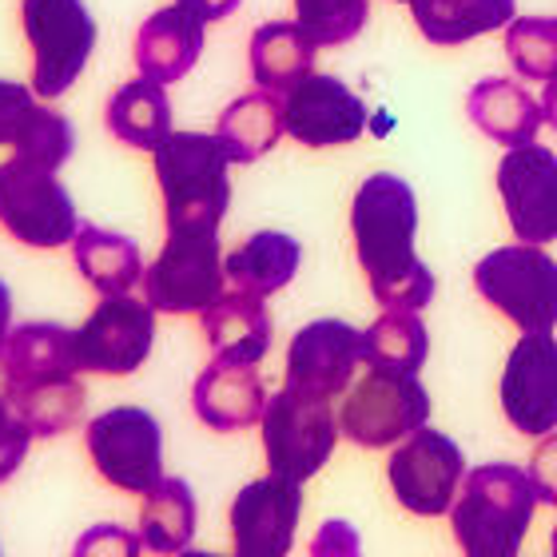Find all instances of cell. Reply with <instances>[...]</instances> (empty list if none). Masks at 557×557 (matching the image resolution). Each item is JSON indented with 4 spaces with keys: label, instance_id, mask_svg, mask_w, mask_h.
<instances>
[{
    "label": "cell",
    "instance_id": "1f68e13d",
    "mask_svg": "<svg viewBox=\"0 0 557 557\" xmlns=\"http://www.w3.org/2000/svg\"><path fill=\"white\" fill-rule=\"evenodd\" d=\"M12 407L21 410V418L33 426L36 438H57L64 430H72L84 418V383L76 374L52 379L40 386H24V391H9Z\"/></svg>",
    "mask_w": 557,
    "mask_h": 557
},
{
    "label": "cell",
    "instance_id": "e0dca14e",
    "mask_svg": "<svg viewBox=\"0 0 557 557\" xmlns=\"http://www.w3.org/2000/svg\"><path fill=\"white\" fill-rule=\"evenodd\" d=\"M362 362V331L343 319H314L290 338L287 383L311 395H343Z\"/></svg>",
    "mask_w": 557,
    "mask_h": 557
},
{
    "label": "cell",
    "instance_id": "3957f363",
    "mask_svg": "<svg viewBox=\"0 0 557 557\" xmlns=\"http://www.w3.org/2000/svg\"><path fill=\"white\" fill-rule=\"evenodd\" d=\"M151 156L168 227H220L232 203V156L223 139L208 132H172Z\"/></svg>",
    "mask_w": 557,
    "mask_h": 557
},
{
    "label": "cell",
    "instance_id": "836d02e7",
    "mask_svg": "<svg viewBox=\"0 0 557 557\" xmlns=\"http://www.w3.org/2000/svg\"><path fill=\"white\" fill-rule=\"evenodd\" d=\"M367 0H295V21L314 36L319 48L347 45L367 28Z\"/></svg>",
    "mask_w": 557,
    "mask_h": 557
},
{
    "label": "cell",
    "instance_id": "ab89813d",
    "mask_svg": "<svg viewBox=\"0 0 557 557\" xmlns=\"http://www.w3.org/2000/svg\"><path fill=\"white\" fill-rule=\"evenodd\" d=\"M9 335H12V290H9V283L0 278V355H4Z\"/></svg>",
    "mask_w": 557,
    "mask_h": 557
},
{
    "label": "cell",
    "instance_id": "7bdbcfd3",
    "mask_svg": "<svg viewBox=\"0 0 557 557\" xmlns=\"http://www.w3.org/2000/svg\"><path fill=\"white\" fill-rule=\"evenodd\" d=\"M407 4H410V0H407Z\"/></svg>",
    "mask_w": 557,
    "mask_h": 557
},
{
    "label": "cell",
    "instance_id": "603a6c76",
    "mask_svg": "<svg viewBox=\"0 0 557 557\" xmlns=\"http://www.w3.org/2000/svg\"><path fill=\"white\" fill-rule=\"evenodd\" d=\"M76 371V355H72V331L60 323H24L16 326L4 343L0 355V383L4 391H24V386H40Z\"/></svg>",
    "mask_w": 557,
    "mask_h": 557
},
{
    "label": "cell",
    "instance_id": "7a4b0ae2",
    "mask_svg": "<svg viewBox=\"0 0 557 557\" xmlns=\"http://www.w3.org/2000/svg\"><path fill=\"white\" fill-rule=\"evenodd\" d=\"M414 232L418 199L407 180L391 172L367 175L350 203V235L359 268L371 278V295H383L398 275L422 263L414 251Z\"/></svg>",
    "mask_w": 557,
    "mask_h": 557
},
{
    "label": "cell",
    "instance_id": "d6a6232c",
    "mask_svg": "<svg viewBox=\"0 0 557 557\" xmlns=\"http://www.w3.org/2000/svg\"><path fill=\"white\" fill-rule=\"evenodd\" d=\"M506 57L522 81L557 76V21L546 16H513L506 24Z\"/></svg>",
    "mask_w": 557,
    "mask_h": 557
},
{
    "label": "cell",
    "instance_id": "7402d4cb",
    "mask_svg": "<svg viewBox=\"0 0 557 557\" xmlns=\"http://www.w3.org/2000/svg\"><path fill=\"white\" fill-rule=\"evenodd\" d=\"M203 338L223 362H263L271 350V314L263 295L251 290H223L203 311Z\"/></svg>",
    "mask_w": 557,
    "mask_h": 557
},
{
    "label": "cell",
    "instance_id": "9c48e42d",
    "mask_svg": "<svg viewBox=\"0 0 557 557\" xmlns=\"http://www.w3.org/2000/svg\"><path fill=\"white\" fill-rule=\"evenodd\" d=\"M24 36L33 48V92L60 100L81 81L96 48V21L84 0H24Z\"/></svg>",
    "mask_w": 557,
    "mask_h": 557
},
{
    "label": "cell",
    "instance_id": "8d00e7d4",
    "mask_svg": "<svg viewBox=\"0 0 557 557\" xmlns=\"http://www.w3.org/2000/svg\"><path fill=\"white\" fill-rule=\"evenodd\" d=\"M314 557H355L359 554V534L350 522H323V530L311 542Z\"/></svg>",
    "mask_w": 557,
    "mask_h": 557
},
{
    "label": "cell",
    "instance_id": "ffe728a7",
    "mask_svg": "<svg viewBox=\"0 0 557 557\" xmlns=\"http://www.w3.org/2000/svg\"><path fill=\"white\" fill-rule=\"evenodd\" d=\"M203 52V21L180 0L151 12L136 33V69L144 81L175 84L196 69Z\"/></svg>",
    "mask_w": 557,
    "mask_h": 557
},
{
    "label": "cell",
    "instance_id": "d4e9b609",
    "mask_svg": "<svg viewBox=\"0 0 557 557\" xmlns=\"http://www.w3.org/2000/svg\"><path fill=\"white\" fill-rule=\"evenodd\" d=\"M72 259H76L84 283L100 295H128L136 283H144V256H139L136 239L120 232L81 223V232L72 239Z\"/></svg>",
    "mask_w": 557,
    "mask_h": 557
},
{
    "label": "cell",
    "instance_id": "44dd1931",
    "mask_svg": "<svg viewBox=\"0 0 557 557\" xmlns=\"http://www.w3.org/2000/svg\"><path fill=\"white\" fill-rule=\"evenodd\" d=\"M466 116L482 136H490L502 148H522V144H534L542 124H546V112H542V100L525 92V84L518 81H502V76H490V81H478L470 92H466Z\"/></svg>",
    "mask_w": 557,
    "mask_h": 557
},
{
    "label": "cell",
    "instance_id": "5bb4252c",
    "mask_svg": "<svg viewBox=\"0 0 557 557\" xmlns=\"http://www.w3.org/2000/svg\"><path fill=\"white\" fill-rule=\"evenodd\" d=\"M498 191L518 244L557 239V156L542 144L510 148L498 163Z\"/></svg>",
    "mask_w": 557,
    "mask_h": 557
},
{
    "label": "cell",
    "instance_id": "ac0fdd59",
    "mask_svg": "<svg viewBox=\"0 0 557 557\" xmlns=\"http://www.w3.org/2000/svg\"><path fill=\"white\" fill-rule=\"evenodd\" d=\"M0 148H16L28 160L60 168L76 148V132L69 116L40 104L33 88L0 81Z\"/></svg>",
    "mask_w": 557,
    "mask_h": 557
},
{
    "label": "cell",
    "instance_id": "5b68a950",
    "mask_svg": "<svg viewBox=\"0 0 557 557\" xmlns=\"http://www.w3.org/2000/svg\"><path fill=\"white\" fill-rule=\"evenodd\" d=\"M263 454H268L271 474L307 482L331 462L338 442V422L331 410V398L311 395L302 386H283L268 398L263 410Z\"/></svg>",
    "mask_w": 557,
    "mask_h": 557
},
{
    "label": "cell",
    "instance_id": "e575fe53",
    "mask_svg": "<svg viewBox=\"0 0 557 557\" xmlns=\"http://www.w3.org/2000/svg\"><path fill=\"white\" fill-rule=\"evenodd\" d=\"M33 438H36L33 426L21 418V410L12 407L9 391H4V383H0V482H9V478L21 470Z\"/></svg>",
    "mask_w": 557,
    "mask_h": 557
},
{
    "label": "cell",
    "instance_id": "4fadbf2b",
    "mask_svg": "<svg viewBox=\"0 0 557 557\" xmlns=\"http://www.w3.org/2000/svg\"><path fill=\"white\" fill-rule=\"evenodd\" d=\"M502 414L525 438L557 430V338L549 331H522L502 371Z\"/></svg>",
    "mask_w": 557,
    "mask_h": 557
},
{
    "label": "cell",
    "instance_id": "ba28073f",
    "mask_svg": "<svg viewBox=\"0 0 557 557\" xmlns=\"http://www.w3.org/2000/svg\"><path fill=\"white\" fill-rule=\"evenodd\" d=\"M430 422V395L410 371L371 367L350 386L338 410V430L362 450H386Z\"/></svg>",
    "mask_w": 557,
    "mask_h": 557
},
{
    "label": "cell",
    "instance_id": "7c38bea8",
    "mask_svg": "<svg viewBox=\"0 0 557 557\" xmlns=\"http://www.w3.org/2000/svg\"><path fill=\"white\" fill-rule=\"evenodd\" d=\"M88 454L104 482L148 494L163 478V430L144 407H112L88 422Z\"/></svg>",
    "mask_w": 557,
    "mask_h": 557
},
{
    "label": "cell",
    "instance_id": "277c9868",
    "mask_svg": "<svg viewBox=\"0 0 557 557\" xmlns=\"http://www.w3.org/2000/svg\"><path fill=\"white\" fill-rule=\"evenodd\" d=\"M0 227L28 247H64L81 232V215L69 187L48 168L28 156H12L0 163Z\"/></svg>",
    "mask_w": 557,
    "mask_h": 557
},
{
    "label": "cell",
    "instance_id": "4dcf8cb0",
    "mask_svg": "<svg viewBox=\"0 0 557 557\" xmlns=\"http://www.w3.org/2000/svg\"><path fill=\"white\" fill-rule=\"evenodd\" d=\"M430 335L418 311H386L362 331V362L386 367V371L418 374L426 367Z\"/></svg>",
    "mask_w": 557,
    "mask_h": 557
},
{
    "label": "cell",
    "instance_id": "30bf717a",
    "mask_svg": "<svg viewBox=\"0 0 557 557\" xmlns=\"http://www.w3.org/2000/svg\"><path fill=\"white\" fill-rule=\"evenodd\" d=\"M386 478L395 490L398 506L418 518H442L450 513L466 478L462 446L442 430L418 426L398 442V450L386 462Z\"/></svg>",
    "mask_w": 557,
    "mask_h": 557
},
{
    "label": "cell",
    "instance_id": "b9f144b4",
    "mask_svg": "<svg viewBox=\"0 0 557 557\" xmlns=\"http://www.w3.org/2000/svg\"><path fill=\"white\" fill-rule=\"evenodd\" d=\"M549 546H554V554H557V525H554V537H549Z\"/></svg>",
    "mask_w": 557,
    "mask_h": 557
},
{
    "label": "cell",
    "instance_id": "52a82bcc",
    "mask_svg": "<svg viewBox=\"0 0 557 557\" xmlns=\"http://www.w3.org/2000/svg\"><path fill=\"white\" fill-rule=\"evenodd\" d=\"M474 287L518 331L557 326V259L537 244L494 247L486 259H478Z\"/></svg>",
    "mask_w": 557,
    "mask_h": 557
},
{
    "label": "cell",
    "instance_id": "d6986e66",
    "mask_svg": "<svg viewBox=\"0 0 557 557\" xmlns=\"http://www.w3.org/2000/svg\"><path fill=\"white\" fill-rule=\"evenodd\" d=\"M191 407L208 430H247L268 410V386L259 379L256 362L215 359L191 386Z\"/></svg>",
    "mask_w": 557,
    "mask_h": 557
},
{
    "label": "cell",
    "instance_id": "2e32d148",
    "mask_svg": "<svg viewBox=\"0 0 557 557\" xmlns=\"http://www.w3.org/2000/svg\"><path fill=\"white\" fill-rule=\"evenodd\" d=\"M302 482L268 474L247 482L232 502V546L239 557H283L295 546Z\"/></svg>",
    "mask_w": 557,
    "mask_h": 557
},
{
    "label": "cell",
    "instance_id": "60d3db41",
    "mask_svg": "<svg viewBox=\"0 0 557 557\" xmlns=\"http://www.w3.org/2000/svg\"><path fill=\"white\" fill-rule=\"evenodd\" d=\"M542 112H546V124L557 132V76L546 81V92H542Z\"/></svg>",
    "mask_w": 557,
    "mask_h": 557
},
{
    "label": "cell",
    "instance_id": "8992f818",
    "mask_svg": "<svg viewBox=\"0 0 557 557\" xmlns=\"http://www.w3.org/2000/svg\"><path fill=\"white\" fill-rule=\"evenodd\" d=\"M220 227H168V244L144 268V299L163 314H203L223 295Z\"/></svg>",
    "mask_w": 557,
    "mask_h": 557
},
{
    "label": "cell",
    "instance_id": "4316f807",
    "mask_svg": "<svg viewBox=\"0 0 557 557\" xmlns=\"http://www.w3.org/2000/svg\"><path fill=\"white\" fill-rule=\"evenodd\" d=\"M283 132H287V124H283V96L256 88V92L239 96V100L223 108L215 136L223 139L232 163H256L259 156H268L275 148Z\"/></svg>",
    "mask_w": 557,
    "mask_h": 557
},
{
    "label": "cell",
    "instance_id": "74e56055",
    "mask_svg": "<svg viewBox=\"0 0 557 557\" xmlns=\"http://www.w3.org/2000/svg\"><path fill=\"white\" fill-rule=\"evenodd\" d=\"M139 546H144L139 534H124V530H116V525H96L92 534H84L81 542H76V554H112V549H120V554H136Z\"/></svg>",
    "mask_w": 557,
    "mask_h": 557
},
{
    "label": "cell",
    "instance_id": "9a60e30c",
    "mask_svg": "<svg viewBox=\"0 0 557 557\" xmlns=\"http://www.w3.org/2000/svg\"><path fill=\"white\" fill-rule=\"evenodd\" d=\"M283 124L302 148H343L367 132V104L343 81L311 72L283 92Z\"/></svg>",
    "mask_w": 557,
    "mask_h": 557
},
{
    "label": "cell",
    "instance_id": "83f0119b",
    "mask_svg": "<svg viewBox=\"0 0 557 557\" xmlns=\"http://www.w3.org/2000/svg\"><path fill=\"white\" fill-rule=\"evenodd\" d=\"M299 263V239H290L287 232H256L223 259V271L232 278V287L251 290V295H275L295 278Z\"/></svg>",
    "mask_w": 557,
    "mask_h": 557
},
{
    "label": "cell",
    "instance_id": "f35d334b",
    "mask_svg": "<svg viewBox=\"0 0 557 557\" xmlns=\"http://www.w3.org/2000/svg\"><path fill=\"white\" fill-rule=\"evenodd\" d=\"M184 9H191L199 16L203 24H211V21H227L244 0H180Z\"/></svg>",
    "mask_w": 557,
    "mask_h": 557
},
{
    "label": "cell",
    "instance_id": "484cf974",
    "mask_svg": "<svg viewBox=\"0 0 557 557\" xmlns=\"http://www.w3.org/2000/svg\"><path fill=\"white\" fill-rule=\"evenodd\" d=\"M410 12L430 45L450 48L506 28L518 16V0H410Z\"/></svg>",
    "mask_w": 557,
    "mask_h": 557
},
{
    "label": "cell",
    "instance_id": "6da1fadb",
    "mask_svg": "<svg viewBox=\"0 0 557 557\" xmlns=\"http://www.w3.org/2000/svg\"><path fill=\"white\" fill-rule=\"evenodd\" d=\"M537 506L530 470L510 462L478 466L462 478L450 506L454 542L470 557H518Z\"/></svg>",
    "mask_w": 557,
    "mask_h": 557
},
{
    "label": "cell",
    "instance_id": "8fae6325",
    "mask_svg": "<svg viewBox=\"0 0 557 557\" xmlns=\"http://www.w3.org/2000/svg\"><path fill=\"white\" fill-rule=\"evenodd\" d=\"M156 343V307L132 295H104L96 311L72 331L76 371L132 374L139 371Z\"/></svg>",
    "mask_w": 557,
    "mask_h": 557
},
{
    "label": "cell",
    "instance_id": "cb8c5ba5",
    "mask_svg": "<svg viewBox=\"0 0 557 557\" xmlns=\"http://www.w3.org/2000/svg\"><path fill=\"white\" fill-rule=\"evenodd\" d=\"M314 52H319V45H314V36L299 21L259 24L256 36H251V48H247L256 84L278 96L290 92L302 76H311Z\"/></svg>",
    "mask_w": 557,
    "mask_h": 557
},
{
    "label": "cell",
    "instance_id": "d590c367",
    "mask_svg": "<svg viewBox=\"0 0 557 557\" xmlns=\"http://www.w3.org/2000/svg\"><path fill=\"white\" fill-rule=\"evenodd\" d=\"M525 470H530V482L537 490V502L557 506V430H549L546 438L537 442V450Z\"/></svg>",
    "mask_w": 557,
    "mask_h": 557
},
{
    "label": "cell",
    "instance_id": "f546056e",
    "mask_svg": "<svg viewBox=\"0 0 557 557\" xmlns=\"http://www.w3.org/2000/svg\"><path fill=\"white\" fill-rule=\"evenodd\" d=\"M196 494L184 478H160L144 494L139 510V542L151 554H184L196 537Z\"/></svg>",
    "mask_w": 557,
    "mask_h": 557
},
{
    "label": "cell",
    "instance_id": "f1b7e54d",
    "mask_svg": "<svg viewBox=\"0 0 557 557\" xmlns=\"http://www.w3.org/2000/svg\"><path fill=\"white\" fill-rule=\"evenodd\" d=\"M108 132L139 151H156L172 136V104L163 84L156 81H128L108 100Z\"/></svg>",
    "mask_w": 557,
    "mask_h": 557
}]
</instances>
